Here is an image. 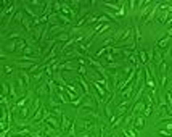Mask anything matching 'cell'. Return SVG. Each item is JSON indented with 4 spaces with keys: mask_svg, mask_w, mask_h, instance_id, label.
<instances>
[{
    "mask_svg": "<svg viewBox=\"0 0 172 137\" xmlns=\"http://www.w3.org/2000/svg\"><path fill=\"white\" fill-rule=\"evenodd\" d=\"M45 134H53V128H50V126H45Z\"/></svg>",
    "mask_w": 172,
    "mask_h": 137,
    "instance_id": "cell-10",
    "label": "cell"
},
{
    "mask_svg": "<svg viewBox=\"0 0 172 137\" xmlns=\"http://www.w3.org/2000/svg\"><path fill=\"white\" fill-rule=\"evenodd\" d=\"M169 39H171L169 36H167V37H164V39H159L158 42H156V45H155V47H156V49H161V47H166L167 44H169Z\"/></svg>",
    "mask_w": 172,
    "mask_h": 137,
    "instance_id": "cell-1",
    "label": "cell"
},
{
    "mask_svg": "<svg viewBox=\"0 0 172 137\" xmlns=\"http://www.w3.org/2000/svg\"><path fill=\"white\" fill-rule=\"evenodd\" d=\"M47 121H48V123H52V124L55 126V128H58V121L55 120V118H48V120H47Z\"/></svg>",
    "mask_w": 172,
    "mask_h": 137,
    "instance_id": "cell-8",
    "label": "cell"
},
{
    "mask_svg": "<svg viewBox=\"0 0 172 137\" xmlns=\"http://www.w3.org/2000/svg\"><path fill=\"white\" fill-rule=\"evenodd\" d=\"M64 39H68V34H60V36H56V39H55V40H64Z\"/></svg>",
    "mask_w": 172,
    "mask_h": 137,
    "instance_id": "cell-9",
    "label": "cell"
},
{
    "mask_svg": "<svg viewBox=\"0 0 172 137\" xmlns=\"http://www.w3.org/2000/svg\"><path fill=\"white\" fill-rule=\"evenodd\" d=\"M27 111H29V106H26V108H23V110H21V116H24V118H26Z\"/></svg>",
    "mask_w": 172,
    "mask_h": 137,
    "instance_id": "cell-11",
    "label": "cell"
},
{
    "mask_svg": "<svg viewBox=\"0 0 172 137\" xmlns=\"http://www.w3.org/2000/svg\"><path fill=\"white\" fill-rule=\"evenodd\" d=\"M145 123V116L143 114H137V121H135V128H142Z\"/></svg>",
    "mask_w": 172,
    "mask_h": 137,
    "instance_id": "cell-2",
    "label": "cell"
},
{
    "mask_svg": "<svg viewBox=\"0 0 172 137\" xmlns=\"http://www.w3.org/2000/svg\"><path fill=\"white\" fill-rule=\"evenodd\" d=\"M138 57H140V60H142V65H146V57H145V52L143 50L138 52Z\"/></svg>",
    "mask_w": 172,
    "mask_h": 137,
    "instance_id": "cell-6",
    "label": "cell"
},
{
    "mask_svg": "<svg viewBox=\"0 0 172 137\" xmlns=\"http://www.w3.org/2000/svg\"><path fill=\"white\" fill-rule=\"evenodd\" d=\"M93 86H95V87H97V90H98V94H100V95H101V97H103V95H105V89H103V87H100V84H98V82H97V81H95V82H93Z\"/></svg>",
    "mask_w": 172,
    "mask_h": 137,
    "instance_id": "cell-5",
    "label": "cell"
},
{
    "mask_svg": "<svg viewBox=\"0 0 172 137\" xmlns=\"http://www.w3.org/2000/svg\"><path fill=\"white\" fill-rule=\"evenodd\" d=\"M153 113V105H146V108H145V111H143V116H150V114Z\"/></svg>",
    "mask_w": 172,
    "mask_h": 137,
    "instance_id": "cell-4",
    "label": "cell"
},
{
    "mask_svg": "<svg viewBox=\"0 0 172 137\" xmlns=\"http://www.w3.org/2000/svg\"><path fill=\"white\" fill-rule=\"evenodd\" d=\"M68 124H69V120L66 116H63V123H61V131H63V132L68 129Z\"/></svg>",
    "mask_w": 172,
    "mask_h": 137,
    "instance_id": "cell-3",
    "label": "cell"
},
{
    "mask_svg": "<svg viewBox=\"0 0 172 137\" xmlns=\"http://www.w3.org/2000/svg\"><path fill=\"white\" fill-rule=\"evenodd\" d=\"M40 79H42V73H39V74H34V76H32V81H34V82H39Z\"/></svg>",
    "mask_w": 172,
    "mask_h": 137,
    "instance_id": "cell-7",
    "label": "cell"
}]
</instances>
